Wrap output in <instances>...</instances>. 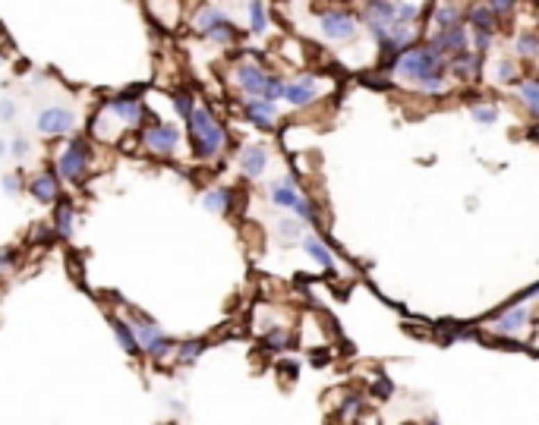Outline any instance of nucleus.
<instances>
[{
    "mask_svg": "<svg viewBox=\"0 0 539 425\" xmlns=\"http://www.w3.org/2000/svg\"><path fill=\"white\" fill-rule=\"evenodd\" d=\"M186 130H190L192 158L196 161H218L224 155L227 142H231L227 126L215 117V110L208 104H196L192 117L186 120Z\"/></svg>",
    "mask_w": 539,
    "mask_h": 425,
    "instance_id": "obj_1",
    "label": "nucleus"
},
{
    "mask_svg": "<svg viewBox=\"0 0 539 425\" xmlns=\"http://www.w3.org/2000/svg\"><path fill=\"white\" fill-rule=\"evenodd\" d=\"M445 67H448L445 57H438L429 44H410V48L397 57L395 73L401 76L404 83H410V85H417L420 89L423 83H429L432 76H442Z\"/></svg>",
    "mask_w": 539,
    "mask_h": 425,
    "instance_id": "obj_2",
    "label": "nucleus"
},
{
    "mask_svg": "<svg viewBox=\"0 0 539 425\" xmlns=\"http://www.w3.org/2000/svg\"><path fill=\"white\" fill-rule=\"evenodd\" d=\"M92 164H95V151H92V142L82 136H73L57 155V177L63 183H82L89 177Z\"/></svg>",
    "mask_w": 539,
    "mask_h": 425,
    "instance_id": "obj_3",
    "label": "nucleus"
},
{
    "mask_svg": "<svg viewBox=\"0 0 539 425\" xmlns=\"http://www.w3.org/2000/svg\"><path fill=\"white\" fill-rule=\"evenodd\" d=\"M126 312H130V324H133V331H136V340H139V347H142V353H149L155 363H164L167 356L177 359V340H171V337L164 334L151 318H145L139 309H126Z\"/></svg>",
    "mask_w": 539,
    "mask_h": 425,
    "instance_id": "obj_4",
    "label": "nucleus"
},
{
    "mask_svg": "<svg viewBox=\"0 0 539 425\" xmlns=\"http://www.w3.org/2000/svg\"><path fill=\"white\" fill-rule=\"evenodd\" d=\"M104 107L114 114L117 123H120L126 132H139L145 123L155 120V114H151V110L145 107V101L139 98V89L136 92H123V95L110 98V101H104Z\"/></svg>",
    "mask_w": 539,
    "mask_h": 425,
    "instance_id": "obj_5",
    "label": "nucleus"
},
{
    "mask_svg": "<svg viewBox=\"0 0 539 425\" xmlns=\"http://www.w3.org/2000/svg\"><path fill=\"white\" fill-rule=\"evenodd\" d=\"M139 139H142V151H149L151 158H171L177 155L183 132L177 123H149L139 130Z\"/></svg>",
    "mask_w": 539,
    "mask_h": 425,
    "instance_id": "obj_6",
    "label": "nucleus"
},
{
    "mask_svg": "<svg viewBox=\"0 0 539 425\" xmlns=\"http://www.w3.org/2000/svg\"><path fill=\"white\" fill-rule=\"evenodd\" d=\"M356 28H360V22H356V16L350 10L331 7L319 13V32L325 35L328 42H354Z\"/></svg>",
    "mask_w": 539,
    "mask_h": 425,
    "instance_id": "obj_7",
    "label": "nucleus"
},
{
    "mask_svg": "<svg viewBox=\"0 0 539 425\" xmlns=\"http://www.w3.org/2000/svg\"><path fill=\"white\" fill-rule=\"evenodd\" d=\"M35 130L44 139H60V136H73L76 130V114L63 104H51V107H41L38 117H35Z\"/></svg>",
    "mask_w": 539,
    "mask_h": 425,
    "instance_id": "obj_8",
    "label": "nucleus"
},
{
    "mask_svg": "<svg viewBox=\"0 0 539 425\" xmlns=\"http://www.w3.org/2000/svg\"><path fill=\"white\" fill-rule=\"evenodd\" d=\"M233 85L243 92L246 98H262L265 95V85H268V69L262 67L259 60H240L233 67Z\"/></svg>",
    "mask_w": 539,
    "mask_h": 425,
    "instance_id": "obj_9",
    "label": "nucleus"
},
{
    "mask_svg": "<svg viewBox=\"0 0 539 425\" xmlns=\"http://www.w3.org/2000/svg\"><path fill=\"white\" fill-rule=\"evenodd\" d=\"M315 98H319V79H315V73H300L290 83H284V98L281 101H287L290 107H309Z\"/></svg>",
    "mask_w": 539,
    "mask_h": 425,
    "instance_id": "obj_10",
    "label": "nucleus"
},
{
    "mask_svg": "<svg viewBox=\"0 0 539 425\" xmlns=\"http://www.w3.org/2000/svg\"><path fill=\"white\" fill-rule=\"evenodd\" d=\"M429 48L436 51L438 57H451L458 54V51L467 48V26L461 22V26L454 28H436V32L429 35Z\"/></svg>",
    "mask_w": 539,
    "mask_h": 425,
    "instance_id": "obj_11",
    "label": "nucleus"
},
{
    "mask_svg": "<svg viewBox=\"0 0 539 425\" xmlns=\"http://www.w3.org/2000/svg\"><path fill=\"white\" fill-rule=\"evenodd\" d=\"M26 189L32 192V199L41 202V205H57V199H60V177L51 171H41L28 180Z\"/></svg>",
    "mask_w": 539,
    "mask_h": 425,
    "instance_id": "obj_12",
    "label": "nucleus"
},
{
    "mask_svg": "<svg viewBox=\"0 0 539 425\" xmlns=\"http://www.w3.org/2000/svg\"><path fill=\"white\" fill-rule=\"evenodd\" d=\"M243 114H246V120H249L256 130H274V120H278V104L268 101V98H246V101H243Z\"/></svg>",
    "mask_w": 539,
    "mask_h": 425,
    "instance_id": "obj_13",
    "label": "nucleus"
},
{
    "mask_svg": "<svg viewBox=\"0 0 539 425\" xmlns=\"http://www.w3.org/2000/svg\"><path fill=\"white\" fill-rule=\"evenodd\" d=\"M268 167V148L265 145H246L240 151V171L246 180H259Z\"/></svg>",
    "mask_w": 539,
    "mask_h": 425,
    "instance_id": "obj_14",
    "label": "nucleus"
},
{
    "mask_svg": "<svg viewBox=\"0 0 539 425\" xmlns=\"http://www.w3.org/2000/svg\"><path fill=\"white\" fill-rule=\"evenodd\" d=\"M51 227H54V234L63 236V240H69V236L76 234V205L69 199H57L54 205V214H51Z\"/></svg>",
    "mask_w": 539,
    "mask_h": 425,
    "instance_id": "obj_15",
    "label": "nucleus"
},
{
    "mask_svg": "<svg viewBox=\"0 0 539 425\" xmlns=\"http://www.w3.org/2000/svg\"><path fill=\"white\" fill-rule=\"evenodd\" d=\"M268 199H272V205H278V208H294L297 202H300V189H297V180H294V177L272 180V183H268Z\"/></svg>",
    "mask_w": 539,
    "mask_h": 425,
    "instance_id": "obj_16",
    "label": "nucleus"
},
{
    "mask_svg": "<svg viewBox=\"0 0 539 425\" xmlns=\"http://www.w3.org/2000/svg\"><path fill=\"white\" fill-rule=\"evenodd\" d=\"M110 331H114V337H117V343H120V350L126 353V356H142V347H139V340H136V331H133V324L126 322V318H120V315H110Z\"/></svg>",
    "mask_w": 539,
    "mask_h": 425,
    "instance_id": "obj_17",
    "label": "nucleus"
},
{
    "mask_svg": "<svg viewBox=\"0 0 539 425\" xmlns=\"http://www.w3.org/2000/svg\"><path fill=\"white\" fill-rule=\"evenodd\" d=\"M233 199H237V192L233 189H227V186H215V189L202 192V208L205 211H212V214H231Z\"/></svg>",
    "mask_w": 539,
    "mask_h": 425,
    "instance_id": "obj_18",
    "label": "nucleus"
},
{
    "mask_svg": "<svg viewBox=\"0 0 539 425\" xmlns=\"http://www.w3.org/2000/svg\"><path fill=\"white\" fill-rule=\"evenodd\" d=\"M221 19H227V13L218 7V3H199V7L192 10L190 26H192V32H196V35H205L212 26H218Z\"/></svg>",
    "mask_w": 539,
    "mask_h": 425,
    "instance_id": "obj_19",
    "label": "nucleus"
},
{
    "mask_svg": "<svg viewBox=\"0 0 539 425\" xmlns=\"http://www.w3.org/2000/svg\"><path fill=\"white\" fill-rule=\"evenodd\" d=\"M445 69L458 76V79H476L479 76V54L476 51H458V54H451V63Z\"/></svg>",
    "mask_w": 539,
    "mask_h": 425,
    "instance_id": "obj_20",
    "label": "nucleus"
},
{
    "mask_svg": "<svg viewBox=\"0 0 539 425\" xmlns=\"http://www.w3.org/2000/svg\"><path fill=\"white\" fill-rule=\"evenodd\" d=\"M526 322H530V309H526V306H514V309H508L499 322H495V328H492V331H495V334H517Z\"/></svg>",
    "mask_w": 539,
    "mask_h": 425,
    "instance_id": "obj_21",
    "label": "nucleus"
},
{
    "mask_svg": "<svg viewBox=\"0 0 539 425\" xmlns=\"http://www.w3.org/2000/svg\"><path fill=\"white\" fill-rule=\"evenodd\" d=\"M366 22H385V26H391V22L397 19V0H366Z\"/></svg>",
    "mask_w": 539,
    "mask_h": 425,
    "instance_id": "obj_22",
    "label": "nucleus"
},
{
    "mask_svg": "<svg viewBox=\"0 0 539 425\" xmlns=\"http://www.w3.org/2000/svg\"><path fill=\"white\" fill-rule=\"evenodd\" d=\"M202 38L205 42H212V44H218V48H231V44H237L240 32H237V26H233L231 19H221L218 26H212Z\"/></svg>",
    "mask_w": 539,
    "mask_h": 425,
    "instance_id": "obj_23",
    "label": "nucleus"
},
{
    "mask_svg": "<svg viewBox=\"0 0 539 425\" xmlns=\"http://www.w3.org/2000/svg\"><path fill=\"white\" fill-rule=\"evenodd\" d=\"M300 243H303V249H306V255H309V259H313V261H319L322 268H331V265H335V259H331L328 246L319 240V236L303 234V240H300Z\"/></svg>",
    "mask_w": 539,
    "mask_h": 425,
    "instance_id": "obj_24",
    "label": "nucleus"
},
{
    "mask_svg": "<svg viewBox=\"0 0 539 425\" xmlns=\"http://www.w3.org/2000/svg\"><path fill=\"white\" fill-rule=\"evenodd\" d=\"M246 13H249V32H253V35H265L268 32V7H265V0H249V3H246Z\"/></svg>",
    "mask_w": 539,
    "mask_h": 425,
    "instance_id": "obj_25",
    "label": "nucleus"
},
{
    "mask_svg": "<svg viewBox=\"0 0 539 425\" xmlns=\"http://www.w3.org/2000/svg\"><path fill=\"white\" fill-rule=\"evenodd\" d=\"M274 234H278V240L284 243V246H290V243H300L303 240V220L300 218H284V220H278Z\"/></svg>",
    "mask_w": 539,
    "mask_h": 425,
    "instance_id": "obj_26",
    "label": "nucleus"
},
{
    "mask_svg": "<svg viewBox=\"0 0 539 425\" xmlns=\"http://www.w3.org/2000/svg\"><path fill=\"white\" fill-rule=\"evenodd\" d=\"M205 353V340L202 337H190V340H180L177 343V363L180 365H192L199 356Z\"/></svg>",
    "mask_w": 539,
    "mask_h": 425,
    "instance_id": "obj_27",
    "label": "nucleus"
},
{
    "mask_svg": "<svg viewBox=\"0 0 539 425\" xmlns=\"http://www.w3.org/2000/svg\"><path fill=\"white\" fill-rule=\"evenodd\" d=\"M467 22L473 28H483V32H495V13L486 3H476V7L467 10Z\"/></svg>",
    "mask_w": 539,
    "mask_h": 425,
    "instance_id": "obj_28",
    "label": "nucleus"
},
{
    "mask_svg": "<svg viewBox=\"0 0 539 425\" xmlns=\"http://www.w3.org/2000/svg\"><path fill=\"white\" fill-rule=\"evenodd\" d=\"M461 19H464L461 7H451V3H442V7H436V13H432V26L436 28H454V26H461Z\"/></svg>",
    "mask_w": 539,
    "mask_h": 425,
    "instance_id": "obj_29",
    "label": "nucleus"
},
{
    "mask_svg": "<svg viewBox=\"0 0 539 425\" xmlns=\"http://www.w3.org/2000/svg\"><path fill=\"white\" fill-rule=\"evenodd\" d=\"M171 104H174V110H177V117L186 123V120L192 117V110H196L199 101H196V95H192L190 89H177L174 92V98H171Z\"/></svg>",
    "mask_w": 539,
    "mask_h": 425,
    "instance_id": "obj_30",
    "label": "nucleus"
},
{
    "mask_svg": "<svg viewBox=\"0 0 539 425\" xmlns=\"http://www.w3.org/2000/svg\"><path fill=\"white\" fill-rule=\"evenodd\" d=\"M514 51H517L520 57H536L539 54V35L533 32H524L514 38Z\"/></svg>",
    "mask_w": 539,
    "mask_h": 425,
    "instance_id": "obj_31",
    "label": "nucleus"
},
{
    "mask_svg": "<svg viewBox=\"0 0 539 425\" xmlns=\"http://www.w3.org/2000/svg\"><path fill=\"white\" fill-rule=\"evenodd\" d=\"M265 347L268 350H287L290 347V331L287 328H268V334H265Z\"/></svg>",
    "mask_w": 539,
    "mask_h": 425,
    "instance_id": "obj_32",
    "label": "nucleus"
},
{
    "mask_svg": "<svg viewBox=\"0 0 539 425\" xmlns=\"http://www.w3.org/2000/svg\"><path fill=\"white\" fill-rule=\"evenodd\" d=\"M0 186H3V192H7V196H22V192H26V177H19V173H3V177H0Z\"/></svg>",
    "mask_w": 539,
    "mask_h": 425,
    "instance_id": "obj_33",
    "label": "nucleus"
},
{
    "mask_svg": "<svg viewBox=\"0 0 539 425\" xmlns=\"http://www.w3.org/2000/svg\"><path fill=\"white\" fill-rule=\"evenodd\" d=\"M520 95H524V104L533 110V117L539 120V83H524L520 85Z\"/></svg>",
    "mask_w": 539,
    "mask_h": 425,
    "instance_id": "obj_34",
    "label": "nucleus"
},
{
    "mask_svg": "<svg viewBox=\"0 0 539 425\" xmlns=\"http://www.w3.org/2000/svg\"><path fill=\"white\" fill-rule=\"evenodd\" d=\"M262 98H268V101H281V98H284V79H281L278 73H268V85H265V95Z\"/></svg>",
    "mask_w": 539,
    "mask_h": 425,
    "instance_id": "obj_35",
    "label": "nucleus"
},
{
    "mask_svg": "<svg viewBox=\"0 0 539 425\" xmlns=\"http://www.w3.org/2000/svg\"><path fill=\"white\" fill-rule=\"evenodd\" d=\"M28 155H32V142H28L26 136H16L13 142H10V158H13V161H26Z\"/></svg>",
    "mask_w": 539,
    "mask_h": 425,
    "instance_id": "obj_36",
    "label": "nucleus"
},
{
    "mask_svg": "<svg viewBox=\"0 0 539 425\" xmlns=\"http://www.w3.org/2000/svg\"><path fill=\"white\" fill-rule=\"evenodd\" d=\"M492 38H495V32H483V28H473V48H476V54H486V51L492 48Z\"/></svg>",
    "mask_w": 539,
    "mask_h": 425,
    "instance_id": "obj_37",
    "label": "nucleus"
},
{
    "mask_svg": "<svg viewBox=\"0 0 539 425\" xmlns=\"http://www.w3.org/2000/svg\"><path fill=\"white\" fill-rule=\"evenodd\" d=\"M495 117H499V110L492 107V104H476L473 107V120L476 123H495Z\"/></svg>",
    "mask_w": 539,
    "mask_h": 425,
    "instance_id": "obj_38",
    "label": "nucleus"
},
{
    "mask_svg": "<svg viewBox=\"0 0 539 425\" xmlns=\"http://www.w3.org/2000/svg\"><path fill=\"white\" fill-rule=\"evenodd\" d=\"M486 7L495 16H511L514 7H517V0H486Z\"/></svg>",
    "mask_w": 539,
    "mask_h": 425,
    "instance_id": "obj_39",
    "label": "nucleus"
},
{
    "mask_svg": "<svg viewBox=\"0 0 539 425\" xmlns=\"http://www.w3.org/2000/svg\"><path fill=\"white\" fill-rule=\"evenodd\" d=\"M520 76V69H517V63L514 60H501L499 63V83H514Z\"/></svg>",
    "mask_w": 539,
    "mask_h": 425,
    "instance_id": "obj_40",
    "label": "nucleus"
},
{
    "mask_svg": "<svg viewBox=\"0 0 539 425\" xmlns=\"http://www.w3.org/2000/svg\"><path fill=\"white\" fill-rule=\"evenodd\" d=\"M294 211H297V218H300V220H306V224H313V220H315V208H313V202H309V199H303V196H300V202L294 205Z\"/></svg>",
    "mask_w": 539,
    "mask_h": 425,
    "instance_id": "obj_41",
    "label": "nucleus"
},
{
    "mask_svg": "<svg viewBox=\"0 0 539 425\" xmlns=\"http://www.w3.org/2000/svg\"><path fill=\"white\" fill-rule=\"evenodd\" d=\"M16 120V101L13 98H0V123H13Z\"/></svg>",
    "mask_w": 539,
    "mask_h": 425,
    "instance_id": "obj_42",
    "label": "nucleus"
},
{
    "mask_svg": "<svg viewBox=\"0 0 539 425\" xmlns=\"http://www.w3.org/2000/svg\"><path fill=\"white\" fill-rule=\"evenodd\" d=\"M420 3H397V19L401 22H417Z\"/></svg>",
    "mask_w": 539,
    "mask_h": 425,
    "instance_id": "obj_43",
    "label": "nucleus"
},
{
    "mask_svg": "<svg viewBox=\"0 0 539 425\" xmlns=\"http://www.w3.org/2000/svg\"><path fill=\"white\" fill-rule=\"evenodd\" d=\"M13 268H16V252L13 249H0V277L10 275Z\"/></svg>",
    "mask_w": 539,
    "mask_h": 425,
    "instance_id": "obj_44",
    "label": "nucleus"
},
{
    "mask_svg": "<svg viewBox=\"0 0 539 425\" xmlns=\"http://www.w3.org/2000/svg\"><path fill=\"white\" fill-rule=\"evenodd\" d=\"M360 410H363V400H360V397H350V400H347V406H344V416L350 419V416H356Z\"/></svg>",
    "mask_w": 539,
    "mask_h": 425,
    "instance_id": "obj_45",
    "label": "nucleus"
},
{
    "mask_svg": "<svg viewBox=\"0 0 539 425\" xmlns=\"http://www.w3.org/2000/svg\"><path fill=\"white\" fill-rule=\"evenodd\" d=\"M3 158H10V142L7 139H0V161Z\"/></svg>",
    "mask_w": 539,
    "mask_h": 425,
    "instance_id": "obj_46",
    "label": "nucleus"
},
{
    "mask_svg": "<svg viewBox=\"0 0 539 425\" xmlns=\"http://www.w3.org/2000/svg\"><path fill=\"white\" fill-rule=\"evenodd\" d=\"M536 3H539V0H536Z\"/></svg>",
    "mask_w": 539,
    "mask_h": 425,
    "instance_id": "obj_47",
    "label": "nucleus"
}]
</instances>
